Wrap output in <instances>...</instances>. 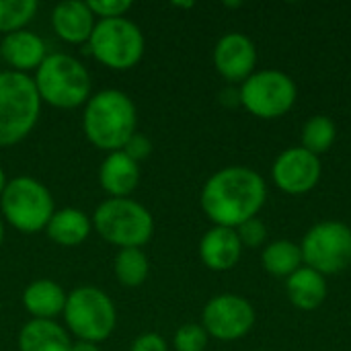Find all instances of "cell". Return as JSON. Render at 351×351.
<instances>
[{
    "label": "cell",
    "instance_id": "obj_1",
    "mask_svg": "<svg viewBox=\"0 0 351 351\" xmlns=\"http://www.w3.org/2000/svg\"><path fill=\"white\" fill-rule=\"evenodd\" d=\"M267 195L265 181L247 167H226L212 175L202 191V208L216 226L237 228L257 216Z\"/></svg>",
    "mask_w": 351,
    "mask_h": 351
},
{
    "label": "cell",
    "instance_id": "obj_2",
    "mask_svg": "<svg viewBox=\"0 0 351 351\" xmlns=\"http://www.w3.org/2000/svg\"><path fill=\"white\" fill-rule=\"evenodd\" d=\"M82 128L93 146L107 152L123 150L136 134V107L121 90H101L86 101Z\"/></svg>",
    "mask_w": 351,
    "mask_h": 351
},
{
    "label": "cell",
    "instance_id": "obj_3",
    "mask_svg": "<svg viewBox=\"0 0 351 351\" xmlns=\"http://www.w3.org/2000/svg\"><path fill=\"white\" fill-rule=\"evenodd\" d=\"M41 111V99L29 74L0 72V148L27 138Z\"/></svg>",
    "mask_w": 351,
    "mask_h": 351
},
{
    "label": "cell",
    "instance_id": "obj_4",
    "mask_svg": "<svg viewBox=\"0 0 351 351\" xmlns=\"http://www.w3.org/2000/svg\"><path fill=\"white\" fill-rule=\"evenodd\" d=\"M41 103L58 109H76L90 99L88 70L68 53H49L35 72Z\"/></svg>",
    "mask_w": 351,
    "mask_h": 351
},
{
    "label": "cell",
    "instance_id": "obj_5",
    "mask_svg": "<svg viewBox=\"0 0 351 351\" xmlns=\"http://www.w3.org/2000/svg\"><path fill=\"white\" fill-rule=\"evenodd\" d=\"M93 226L107 243L121 249H140L154 232L152 214L130 197H111L103 202L95 210Z\"/></svg>",
    "mask_w": 351,
    "mask_h": 351
},
{
    "label": "cell",
    "instance_id": "obj_6",
    "mask_svg": "<svg viewBox=\"0 0 351 351\" xmlns=\"http://www.w3.org/2000/svg\"><path fill=\"white\" fill-rule=\"evenodd\" d=\"M0 208L8 224L25 234L45 230L56 212L49 189L33 177L8 181L0 195Z\"/></svg>",
    "mask_w": 351,
    "mask_h": 351
},
{
    "label": "cell",
    "instance_id": "obj_7",
    "mask_svg": "<svg viewBox=\"0 0 351 351\" xmlns=\"http://www.w3.org/2000/svg\"><path fill=\"white\" fill-rule=\"evenodd\" d=\"M64 319L66 327L78 337V341L99 343L113 333L117 313L113 300L103 290L82 286L68 294Z\"/></svg>",
    "mask_w": 351,
    "mask_h": 351
},
{
    "label": "cell",
    "instance_id": "obj_8",
    "mask_svg": "<svg viewBox=\"0 0 351 351\" xmlns=\"http://www.w3.org/2000/svg\"><path fill=\"white\" fill-rule=\"evenodd\" d=\"M90 53L111 70H130L144 56V35L140 27L123 16L99 19L88 39Z\"/></svg>",
    "mask_w": 351,
    "mask_h": 351
},
{
    "label": "cell",
    "instance_id": "obj_9",
    "mask_svg": "<svg viewBox=\"0 0 351 351\" xmlns=\"http://www.w3.org/2000/svg\"><path fill=\"white\" fill-rule=\"evenodd\" d=\"M302 261L321 276H331L348 269L351 263V228L343 222L315 224L302 245Z\"/></svg>",
    "mask_w": 351,
    "mask_h": 351
},
{
    "label": "cell",
    "instance_id": "obj_10",
    "mask_svg": "<svg viewBox=\"0 0 351 351\" xmlns=\"http://www.w3.org/2000/svg\"><path fill=\"white\" fill-rule=\"evenodd\" d=\"M243 107L261 119L286 115L296 103L294 80L280 70L253 72L239 90Z\"/></svg>",
    "mask_w": 351,
    "mask_h": 351
},
{
    "label": "cell",
    "instance_id": "obj_11",
    "mask_svg": "<svg viewBox=\"0 0 351 351\" xmlns=\"http://www.w3.org/2000/svg\"><path fill=\"white\" fill-rule=\"evenodd\" d=\"M255 325V311L249 300L237 294H220L212 298L202 315V327L208 335L234 341L245 337Z\"/></svg>",
    "mask_w": 351,
    "mask_h": 351
},
{
    "label": "cell",
    "instance_id": "obj_12",
    "mask_svg": "<svg viewBox=\"0 0 351 351\" xmlns=\"http://www.w3.org/2000/svg\"><path fill=\"white\" fill-rule=\"evenodd\" d=\"M274 181L276 185L290 193V195H302L315 189V185L321 179V160L313 152L300 148H288L278 156L274 162Z\"/></svg>",
    "mask_w": 351,
    "mask_h": 351
},
{
    "label": "cell",
    "instance_id": "obj_13",
    "mask_svg": "<svg viewBox=\"0 0 351 351\" xmlns=\"http://www.w3.org/2000/svg\"><path fill=\"white\" fill-rule=\"evenodd\" d=\"M257 64L255 43L243 33H226L214 49L216 70L230 82H245Z\"/></svg>",
    "mask_w": 351,
    "mask_h": 351
},
{
    "label": "cell",
    "instance_id": "obj_14",
    "mask_svg": "<svg viewBox=\"0 0 351 351\" xmlns=\"http://www.w3.org/2000/svg\"><path fill=\"white\" fill-rule=\"evenodd\" d=\"M0 56L10 66L12 72H21V74H27L29 70H37L41 62L47 58L43 39L27 29L4 35V39L0 41Z\"/></svg>",
    "mask_w": 351,
    "mask_h": 351
},
{
    "label": "cell",
    "instance_id": "obj_15",
    "mask_svg": "<svg viewBox=\"0 0 351 351\" xmlns=\"http://www.w3.org/2000/svg\"><path fill=\"white\" fill-rule=\"evenodd\" d=\"M241 253H243V245L234 228L214 226L204 234L199 243V257L204 265L214 271L232 269L239 263Z\"/></svg>",
    "mask_w": 351,
    "mask_h": 351
},
{
    "label": "cell",
    "instance_id": "obj_16",
    "mask_svg": "<svg viewBox=\"0 0 351 351\" xmlns=\"http://www.w3.org/2000/svg\"><path fill=\"white\" fill-rule=\"evenodd\" d=\"M51 27L66 43H84L90 39L95 29V14L86 2L66 0L60 2L51 12Z\"/></svg>",
    "mask_w": 351,
    "mask_h": 351
},
{
    "label": "cell",
    "instance_id": "obj_17",
    "mask_svg": "<svg viewBox=\"0 0 351 351\" xmlns=\"http://www.w3.org/2000/svg\"><path fill=\"white\" fill-rule=\"evenodd\" d=\"M140 181L138 162L132 160L123 150L109 152L99 169V183L111 197H128Z\"/></svg>",
    "mask_w": 351,
    "mask_h": 351
},
{
    "label": "cell",
    "instance_id": "obj_18",
    "mask_svg": "<svg viewBox=\"0 0 351 351\" xmlns=\"http://www.w3.org/2000/svg\"><path fill=\"white\" fill-rule=\"evenodd\" d=\"M66 292L51 280H37L25 288L23 304L33 319L53 321L58 315H64Z\"/></svg>",
    "mask_w": 351,
    "mask_h": 351
},
{
    "label": "cell",
    "instance_id": "obj_19",
    "mask_svg": "<svg viewBox=\"0 0 351 351\" xmlns=\"http://www.w3.org/2000/svg\"><path fill=\"white\" fill-rule=\"evenodd\" d=\"M286 290H288V298L290 302L300 308V311H315L325 302L327 296V282L325 276H321L319 271L311 269V267H300L298 271H294L288 282H286Z\"/></svg>",
    "mask_w": 351,
    "mask_h": 351
},
{
    "label": "cell",
    "instance_id": "obj_20",
    "mask_svg": "<svg viewBox=\"0 0 351 351\" xmlns=\"http://www.w3.org/2000/svg\"><path fill=\"white\" fill-rule=\"evenodd\" d=\"M68 333L56 321L33 319L19 333L21 351H70Z\"/></svg>",
    "mask_w": 351,
    "mask_h": 351
},
{
    "label": "cell",
    "instance_id": "obj_21",
    "mask_svg": "<svg viewBox=\"0 0 351 351\" xmlns=\"http://www.w3.org/2000/svg\"><path fill=\"white\" fill-rule=\"evenodd\" d=\"M93 228V222L88 216L76 208H64L53 212L49 224L45 226V232L49 241H53L60 247H76L82 241L88 239Z\"/></svg>",
    "mask_w": 351,
    "mask_h": 351
},
{
    "label": "cell",
    "instance_id": "obj_22",
    "mask_svg": "<svg viewBox=\"0 0 351 351\" xmlns=\"http://www.w3.org/2000/svg\"><path fill=\"white\" fill-rule=\"evenodd\" d=\"M261 261L265 271L278 278H290L304 263L300 247L290 241H276L267 245L261 255Z\"/></svg>",
    "mask_w": 351,
    "mask_h": 351
},
{
    "label": "cell",
    "instance_id": "obj_23",
    "mask_svg": "<svg viewBox=\"0 0 351 351\" xmlns=\"http://www.w3.org/2000/svg\"><path fill=\"white\" fill-rule=\"evenodd\" d=\"M150 265L142 249H121L115 257V276L128 288L142 286L148 278Z\"/></svg>",
    "mask_w": 351,
    "mask_h": 351
},
{
    "label": "cell",
    "instance_id": "obj_24",
    "mask_svg": "<svg viewBox=\"0 0 351 351\" xmlns=\"http://www.w3.org/2000/svg\"><path fill=\"white\" fill-rule=\"evenodd\" d=\"M337 138V128L331 117L315 115L302 128V148L313 152L315 156L325 154Z\"/></svg>",
    "mask_w": 351,
    "mask_h": 351
},
{
    "label": "cell",
    "instance_id": "obj_25",
    "mask_svg": "<svg viewBox=\"0 0 351 351\" xmlns=\"http://www.w3.org/2000/svg\"><path fill=\"white\" fill-rule=\"evenodd\" d=\"M37 12L35 0H0V33L21 31Z\"/></svg>",
    "mask_w": 351,
    "mask_h": 351
},
{
    "label": "cell",
    "instance_id": "obj_26",
    "mask_svg": "<svg viewBox=\"0 0 351 351\" xmlns=\"http://www.w3.org/2000/svg\"><path fill=\"white\" fill-rule=\"evenodd\" d=\"M173 346L177 351H204L208 348V333L202 325H183L181 329H177Z\"/></svg>",
    "mask_w": 351,
    "mask_h": 351
},
{
    "label": "cell",
    "instance_id": "obj_27",
    "mask_svg": "<svg viewBox=\"0 0 351 351\" xmlns=\"http://www.w3.org/2000/svg\"><path fill=\"white\" fill-rule=\"evenodd\" d=\"M237 234H239V241L243 247H249V249H255V247H261L267 239V228L265 224L255 216L247 222H243L241 226L234 228Z\"/></svg>",
    "mask_w": 351,
    "mask_h": 351
},
{
    "label": "cell",
    "instance_id": "obj_28",
    "mask_svg": "<svg viewBox=\"0 0 351 351\" xmlns=\"http://www.w3.org/2000/svg\"><path fill=\"white\" fill-rule=\"evenodd\" d=\"M86 4L95 16H101V21L103 19H119L132 8L130 0H90Z\"/></svg>",
    "mask_w": 351,
    "mask_h": 351
},
{
    "label": "cell",
    "instance_id": "obj_29",
    "mask_svg": "<svg viewBox=\"0 0 351 351\" xmlns=\"http://www.w3.org/2000/svg\"><path fill=\"white\" fill-rule=\"evenodd\" d=\"M150 150H152V144H150V140L146 138V136H142V134H134L130 140H128V144L123 146V152L132 158V160H144L148 154H150Z\"/></svg>",
    "mask_w": 351,
    "mask_h": 351
},
{
    "label": "cell",
    "instance_id": "obj_30",
    "mask_svg": "<svg viewBox=\"0 0 351 351\" xmlns=\"http://www.w3.org/2000/svg\"><path fill=\"white\" fill-rule=\"evenodd\" d=\"M132 351H169L167 348V341L156 335V333H146V335H140L134 346H132Z\"/></svg>",
    "mask_w": 351,
    "mask_h": 351
},
{
    "label": "cell",
    "instance_id": "obj_31",
    "mask_svg": "<svg viewBox=\"0 0 351 351\" xmlns=\"http://www.w3.org/2000/svg\"><path fill=\"white\" fill-rule=\"evenodd\" d=\"M70 351H101L97 343H90V341H76L72 343Z\"/></svg>",
    "mask_w": 351,
    "mask_h": 351
},
{
    "label": "cell",
    "instance_id": "obj_32",
    "mask_svg": "<svg viewBox=\"0 0 351 351\" xmlns=\"http://www.w3.org/2000/svg\"><path fill=\"white\" fill-rule=\"evenodd\" d=\"M6 175H4V171L0 169V195H2V191H4V187H6Z\"/></svg>",
    "mask_w": 351,
    "mask_h": 351
},
{
    "label": "cell",
    "instance_id": "obj_33",
    "mask_svg": "<svg viewBox=\"0 0 351 351\" xmlns=\"http://www.w3.org/2000/svg\"><path fill=\"white\" fill-rule=\"evenodd\" d=\"M2 241H4V226H2V220H0V245H2Z\"/></svg>",
    "mask_w": 351,
    "mask_h": 351
}]
</instances>
